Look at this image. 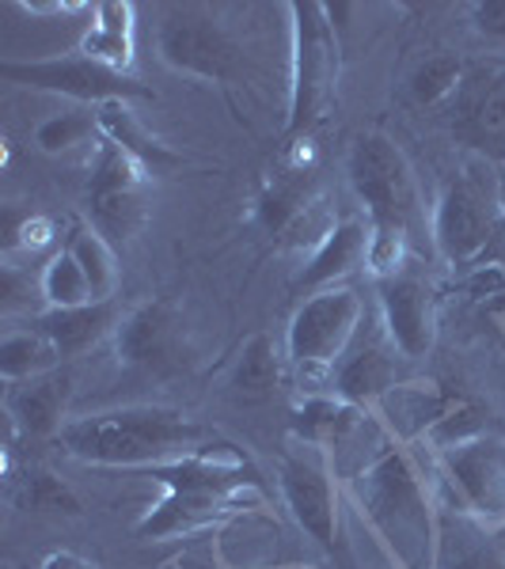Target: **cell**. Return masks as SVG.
<instances>
[{
	"mask_svg": "<svg viewBox=\"0 0 505 569\" xmlns=\"http://www.w3.org/2000/svg\"><path fill=\"white\" fill-rule=\"evenodd\" d=\"M118 323H122V316H118L115 300L80 308H46L39 316H31V327L50 338L53 350L61 353V361H72V357L96 350L110 330H118Z\"/></svg>",
	"mask_w": 505,
	"mask_h": 569,
	"instance_id": "cell-20",
	"label": "cell"
},
{
	"mask_svg": "<svg viewBox=\"0 0 505 569\" xmlns=\"http://www.w3.org/2000/svg\"><path fill=\"white\" fill-rule=\"evenodd\" d=\"M472 23L486 42L505 46V0H483V4H475Z\"/></svg>",
	"mask_w": 505,
	"mask_h": 569,
	"instance_id": "cell-36",
	"label": "cell"
},
{
	"mask_svg": "<svg viewBox=\"0 0 505 569\" xmlns=\"http://www.w3.org/2000/svg\"><path fill=\"white\" fill-rule=\"evenodd\" d=\"M494 528L456 509H440V539L434 569H505V550L494 543Z\"/></svg>",
	"mask_w": 505,
	"mask_h": 569,
	"instance_id": "cell-22",
	"label": "cell"
},
{
	"mask_svg": "<svg viewBox=\"0 0 505 569\" xmlns=\"http://www.w3.org/2000/svg\"><path fill=\"white\" fill-rule=\"evenodd\" d=\"M494 61H502V66H505V53H494Z\"/></svg>",
	"mask_w": 505,
	"mask_h": 569,
	"instance_id": "cell-38",
	"label": "cell"
},
{
	"mask_svg": "<svg viewBox=\"0 0 505 569\" xmlns=\"http://www.w3.org/2000/svg\"><path fill=\"white\" fill-rule=\"evenodd\" d=\"M66 251L72 254V259H77L80 270H85L91 300H96V305H103V300H115V289H118L115 243H107L91 224H77L69 232Z\"/></svg>",
	"mask_w": 505,
	"mask_h": 569,
	"instance_id": "cell-27",
	"label": "cell"
},
{
	"mask_svg": "<svg viewBox=\"0 0 505 569\" xmlns=\"http://www.w3.org/2000/svg\"><path fill=\"white\" fill-rule=\"evenodd\" d=\"M365 254H369V224H365V220H343V224L330 228L327 240L308 254L297 284L311 292L335 289L346 273L365 266Z\"/></svg>",
	"mask_w": 505,
	"mask_h": 569,
	"instance_id": "cell-21",
	"label": "cell"
},
{
	"mask_svg": "<svg viewBox=\"0 0 505 569\" xmlns=\"http://www.w3.org/2000/svg\"><path fill=\"white\" fill-rule=\"evenodd\" d=\"M96 126L99 122L91 114H85V110H66V114L46 118L39 126V133H34V141H39L42 152H66L72 144H85Z\"/></svg>",
	"mask_w": 505,
	"mask_h": 569,
	"instance_id": "cell-32",
	"label": "cell"
},
{
	"mask_svg": "<svg viewBox=\"0 0 505 569\" xmlns=\"http://www.w3.org/2000/svg\"><path fill=\"white\" fill-rule=\"evenodd\" d=\"M346 493L396 569H434L440 539L437 486L422 475L407 445H392L362 467Z\"/></svg>",
	"mask_w": 505,
	"mask_h": 569,
	"instance_id": "cell-1",
	"label": "cell"
},
{
	"mask_svg": "<svg viewBox=\"0 0 505 569\" xmlns=\"http://www.w3.org/2000/svg\"><path fill=\"white\" fill-rule=\"evenodd\" d=\"M69 395H72V372L50 369L42 376H31V380L8 383V415L31 437L61 433V426L69 421L66 418Z\"/></svg>",
	"mask_w": 505,
	"mask_h": 569,
	"instance_id": "cell-19",
	"label": "cell"
},
{
	"mask_svg": "<svg viewBox=\"0 0 505 569\" xmlns=\"http://www.w3.org/2000/svg\"><path fill=\"white\" fill-rule=\"evenodd\" d=\"M23 505L34 512H80L77 498L61 486L53 475L46 471H31L23 482Z\"/></svg>",
	"mask_w": 505,
	"mask_h": 569,
	"instance_id": "cell-34",
	"label": "cell"
},
{
	"mask_svg": "<svg viewBox=\"0 0 505 569\" xmlns=\"http://www.w3.org/2000/svg\"><path fill=\"white\" fill-rule=\"evenodd\" d=\"M464 77L467 61L461 53H434V58L418 61V69L410 72V96L422 107H448L456 91H461Z\"/></svg>",
	"mask_w": 505,
	"mask_h": 569,
	"instance_id": "cell-29",
	"label": "cell"
},
{
	"mask_svg": "<svg viewBox=\"0 0 505 569\" xmlns=\"http://www.w3.org/2000/svg\"><path fill=\"white\" fill-rule=\"evenodd\" d=\"M350 187L365 209V224L373 236H396V240H415L422 228V194L418 179L410 171L407 156L396 141L384 133H362L346 156Z\"/></svg>",
	"mask_w": 505,
	"mask_h": 569,
	"instance_id": "cell-5",
	"label": "cell"
},
{
	"mask_svg": "<svg viewBox=\"0 0 505 569\" xmlns=\"http://www.w3.org/2000/svg\"><path fill=\"white\" fill-rule=\"evenodd\" d=\"M376 316H380L388 342L407 361L429 353V346H434V297L418 273L403 270L396 278L376 281Z\"/></svg>",
	"mask_w": 505,
	"mask_h": 569,
	"instance_id": "cell-14",
	"label": "cell"
},
{
	"mask_svg": "<svg viewBox=\"0 0 505 569\" xmlns=\"http://www.w3.org/2000/svg\"><path fill=\"white\" fill-rule=\"evenodd\" d=\"M388 569H396V566H388Z\"/></svg>",
	"mask_w": 505,
	"mask_h": 569,
	"instance_id": "cell-40",
	"label": "cell"
},
{
	"mask_svg": "<svg viewBox=\"0 0 505 569\" xmlns=\"http://www.w3.org/2000/svg\"><path fill=\"white\" fill-rule=\"evenodd\" d=\"M365 407H354V402H343L338 395H308L305 402L293 415V440H305V445H319V448H335L350 429L362 421Z\"/></svg>",
	"mask_w": 505,
	"mask_h": 569,
	"instance_id": "cell-24",
	"label": "cell"
},
{
	"mask_svg": "<svg viewBox=\"0 0 505 569\" xmlns=\"http://www.w3.org/2000/svg\"><path fill=\"white\" fill-rule=\"evenodd\" d=\"M80 53L107 69L126 72L133 61V4H96L80 39Z\"/></svg>",
	"mask_w": 505,
	"mask_h": 569,
	"instance_id": "cell-23",
	"label": "cell"
},
{
	"mask_svg": "<svg viewBox=\"0 0 505 569\" xmlns=\"http://www.w3.org/2000/svg\"><path fill=\"white\" fill-rule=\"evenodd\" d=\"M311 171L308 168H281L266 182L259 198V220L270 236H289V228L311 209Z\"/></svg>",
	"mask_w": 505,
	"mask_h": 569,
	"instance_id": "cell-25",
	"label": "cell"
},
{
	"mask_svg": "<svg viewBox=\"0 0 505 569\" xmlns=\"http://www.w3.org/2000/svg\"><path fill=\"white\" fill-rule=\"evenodd\" d=\"M502 168L486 156H467L461 171H453L440 187L434 217H429V236H434L437 254L448 266L486 262V254L502 240V201H498Z\"/></svg>",
	"mask_w": 505,
	"mask_h": 569,
	"instance_id": "cell-4",
	"label": "cell"
},
{
	"mask_svg": "<svg viewBox=\"0 0 505 569\" xmlns=\"http://www.w3.org/2000/svg\"><path fill=\"white\" fill-rule=\"evenodd\" d=\"M472 437H483V410L472 407V402H456V407L429 429V437L422 440V445H429L434 452H445V448H456Z\"/></svg>",
	"mask_w": 505,
	"mask_h": 569,
	"instance_id": "cell-33",
	"label": "cell"
},
{
	"mask_svg": "<svg viewBox=\"0 0 505 569\" xmlns=\"http://www.w3.org/2000/svg\"><path fill=\"white\" fill-rule=\"evenodd\" d=\"M281 550H286V531L278 517L266 512V505L220 520L217 555L228 569H281Z\"/></svg>",
	"mask_w": 505,
	"mask_h": 569,
	"instance_id": "cell-18",
	"label": "cell"
},
{
	"mask_svg": "<svg viewBox=\"0 0 505 569\" xmlns=\"http://www.w3.org/2000/svg\"><path fill=\"white\" fill-rule=\"evenodd\" d=\"M448 509L467 512L486 528L505 525V445L498 437H472L437 452Z\"/></svg>",
	"mask_w": 505,
	"mask_h": 569,
	"instance_id": "cell-9",
	"label": "cell"
},
{
	"mask_svg": "<svg viewBox=\"0 0 505 569\" xmlns=\"http://www.w3.org/2000/svg\"><path fill=\"white\" fill-rule=\"evenodd\" d=\"M365 316H369V305H365L362 292L350 289V284L311 292L305 305L293 311L286 353L297 376L311 388V395L327 391L330 369L346 353V346L354 342Z\"/></svg>",
	"mask_w": 505,
	"mask_h": 569,
	"instance_id": "cell-6",
	"label": "cell"
},
{
	"mask_svg": "<svg viewBox=\"0 0 505 569\" xmlns=\"http://www.w3.org/2000/svg\"><path fill=\"white\" fill-rule=\"evenodd\" d=\"M118 361L145 372H168L182 361V330L168 305H141L115 330Z\"/></svg>",
	"mask_w": 505,
	"mask_h": 569,
	"instance_id": "cell-15",
	"label": "cell"
},
{
	"mask_svg": "<svg viewBox=\"0 0 505 569\" xmlns=\"http://www.w3.org/2000/svg\"><path fill=\"white\" fill-rule=\"evenodd\" d=\"M467 297L475 300H491V297H502L505 292V266L502 262H479L467 270V281H464Z\"/></svg>",
	"mask_w": 505,
	"mask_h": 569,
	"instance_id": "cell-35",
	"label": "cell"
},
{
	"mask_svg": "<svg viewBox=\"0 0 505 569\" xmlns=\"http://www.w3.org/2000/svg\"><path fill=\"white\" fill-rule=\"evenodd\" d=\"M453 137L467 152L486 160H505V66L502 61H475L467 66L461 91L448 103Z\"/></svg>",
	"mask_w": 505,
	"mask_h": 569,
	"instance_id": "cell-12",
	"label": "cell"
},
{
	"mask_svg": "<svg viewBox=\"0 0 505 569\" xmlns=\"http://www.w3.org/2000/svg\"><path fill=\"white\" fill-rule=\"evenodd\" d=\"M61 365L66 361H61V353L53 350V342L34 327L8 330L4 342H0V376H4V383L31 380V376L61 369Z\"/></svg>",
	"mask_w": 505,
	"mask_h": 569,
	"instance_id": "cell-28",
	"label": "cell"
},
{
	"mask_svg": "<svg viewBox=\"0 0 505 569\" xmlns=\"http://www.w3.org/2000/svg\"><path fill=\"white\" fill-rule=\"evenodd\" d=\"M42 569H99V566H91L88 558L72 555V550H58V555H50V558H46Z\"/></svg>",
	"mask_w": 505,
	"mask_h": 569,
	"instance_id": "cell-37",
	"label": "cell"
},
{
	"mask_svg": "<svg viewBox=\"0 0 505 569\" xmlns=\"http://www.w3.org/2000/svg\"><path fill=\"white\" fill-rule=\"evenodd\" d=\"M281 569H311V566H281Z\"/></svg>",
	"mask_w": 505,
	"mask_h": 569,
	"instance_id": "cell-39",
	"label": "cell"
},
{
	"mask_svg": "<svg viewBox=\"0 0 505 569\" xmlns=\"http://www.w3.org/2000/svg\"><path fill=\"white\" fill-rule=\"evenodd\" d=\"M88 224L107 243H126L141 232L149 206H145V163L122 144L99 137L88 160V187H85Z\"/></svg>",
	"mask_w": 505,
	"mask_h": 569,
	"instance_id": "cell-7",
	"label": "cell"
},
{
	"mask_svg": "<svg viewBox=\"0 0 505 569\" xmlns=\"http://www.w3.org/2000/svg\"><path fill=\"white\" fill-rule=\"evenodd\" d=\"M160 53L171 69H182L190 77L225 80L236 66L232 42L220 34V27L195 16H171L160 27Z\"/></svg>",
	"mask_w": 505,
	"mask_h": 569,
	"instance_id": "cell-16",
	"label": "cell"
},
{
	"mask_svg": "<svg viewBox=\"0 0 505 569\" xmlns=\"http://www.w3.org/2000/svg\"><path fill=\"white\" fill-rule=\"evenodd\" d=\"M61 448L91 467H164L198 456L217 433L171 407H115L99 415L69 418L61 426Z\"/></svg>",
	"mask_w": 505,
	"mask_h": 569,
	"instance_id": "cell-3",
	"label": "cell"
},
{
	"mask_svg": "<svg viewBox=\"0 0 505 569\" xmlns=\"http://www.w3.org/2000/svg\"><path fill=\"white\" fill-rule=\"evenodd\" d=\"M96 122H99V130H103L107 141H115V144H122L126 152H133L141 163H149V160H168V152L160 149L156 141H149V137L141 133V126L133 122V114L126 110L122 103H103L99 107V114H96Z\"/></svg>",
	"mask_w": 505,
	"mask_h": 569,
	"instance_id": "cell-31",
	"label": "cell"
},
{
	"mask_svg": "<svg viewBox=\"0 0 505 569\" xmlns=\"http://www.w3.org/2000/svg\"><path fill=\"white\" fill-rule=\"evenodd\" d=\"M399 361H407V357L388 342L380 316H376V308H369L362 330H357L354 342L346 346V353L330 369L327 395H338L343 402L373 410L399 383Z\"/></svg>",
	"mask_w": 505,
	"mask_h": 569,
	"instance_id": "cell-13",
	"label": "cell"
},
{
	"mask_svg": "<svg viewBox=\"0 0 505 569\" xmlns=\"http://www.w3.org/2000/svg\"><path fill=\"white\" fill-rule=\"evenodd\" d=\"M152 479L164 486L160 505L137 525L141 539L187 536L214 520H228L244 509H263L266 493L247 460L225 440L206 445L198 456L179 463L152 467Z\"/></svg>",
	"mask_w": 505,
	"mask_h": 569,
	"instance_id": "cell-2",
	"label": "cell"
},
{
	"mask_svg": "<svg viewBox=\"0 0 505 569\" xmlns=\"http://www.w3.org/2000/svg\"><path fill=\"white\" fill-rule=\"evenodd\" d=\"M456 402L461 399H453L437 380H399L396 388L376 402L373 415L380 418V426L388 429V437L396 440V445L415 448L429 437V429H434Z\"/></svg>",
	"mask_w": 505,
	"mask_h": 569,
	"instance_id": "cell-17",
	"label": "cell"
},
{
	"mask_svg": "<svg viewBox=\"0 0 505 569\" xmlns=\"http://www.w3.org/2000/svg\"><path fill=\"white\" fill-rule=\"evenodd\" d=\"M293 118L289 126L300 130L316 118L324 99L338 80V42L324 4H293Z\"/></svg>",
	"mask_w": 505,
	"mask_h": 569,
	"instance_id": "cell-10",
	"label": "cell"
},
{
	"mask_svg": "<svg viewBox=\"0 0 505 569\" xmlns=\"http://www.w3.org/2000/svg\"><path fill=\"white\" fill-rule=\"evenodd\" d=\"M39 297L46 300V308H80V305H96L88 289L85 270L77 266L69 251L50 254L39 273Z\"/></svg>",
	"mask_w": 505,
	"mask_h": 569,
	"instance_id": "cell-30",
	"label": "cell"
},
{
	"mask_svg": "<svg viewBox=\"0 0 505 569\" xmlns=\"http://www.w3.org/2000/svg\"><path fill=\"white\" fill-rule=\"evenodd\" d=\"M338 471L327 448L293 440L278 460V490L289 517L316 547L335 555L343 543V520H338Z\"/></svg>",
	"mask_w": 505,
	"mask_h": 569,
	"instance_id": "cell-8",
	"label": "cell"
},
{
	"mask_svg": "<svg viewBox=\"0 0 505 569\" xmlns=\"http://www.w3.org/2000/svg\"><path fill=\"white\" fill-rule=\"evenodd\" d=\"M228 388H232V399H240V402L274 399V391L281 388V357L274 350L270 335L247 338L240 357H236V365H232V376H228Z\"/></svg>",
	"mask_w": 505,
	"mask_h": 569,
	"instance_id": "cell-26",
	"label": "cell"
},
{
	"mask_svg": "<svg viewBox=\"0 0 505 569\" xmlns=\"http://www.w3.org/2000/svg\"><path fill=\"white\" fill-rule=\"evenodd\" d=\"M0 77L16 80L23 88H42V91H58L66 99H77V103H126V99H149V88H141L133 77L118 69H107L99 61L85 58V53H69V58H46V61H27V66H16V61H4L0 66Z\"/></svg>",
	"mask_w": 505,
	"mask_h": 569,
	"instance_id": "cell-11",
	"label": "cell"
}]
</instances>
